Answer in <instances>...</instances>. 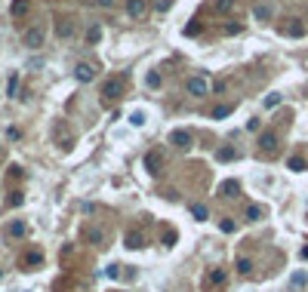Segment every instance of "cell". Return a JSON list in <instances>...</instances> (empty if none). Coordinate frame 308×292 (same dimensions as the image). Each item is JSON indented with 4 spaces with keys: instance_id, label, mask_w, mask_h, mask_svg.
<instances>
[{
    "instance_id": "d6a6232c",
    "label": "cell",
    "mask_w": 308,
    "mask_h": 292,
    "mask_svg": "<svg viewBox=\"0 0 308 292\" xmlns=\"http://www.w3.org/2000/svg\"><path fill=\"white\" fill-rule=\"evenodd\" d=\"M185 34H188V37H194V34H201V25H197V22H191V25L185 28Z\"/></svg>"
},
{
    "instance_id": "2e32d148",
    "label": "cell",
    "mask_w": 308,
    "mask_h": 292,
    "mask_svg": "<svg viewBox=\"0 0 308 292\" xmlns=\"http://www.w3.org/2000/svg\"><path fill=\"white\" fill-rule=\"evenodd\" d=\"M287 34H290V37H305V25H302L299 19H290V25H287Z\"/></svg>"
},
{
    "instance_id": "5bb4252c",
    "label": "cell",
    "mask_w": 308,
    "mask_h": 292,
    "mask_svg": "<svg viewBox=\"0 0 308 292\" xmlns=\"http://www.w3.org/2000/svg\"><path fill=\"white\" fill-rule=\"evenodd\" d=\"M3 234H6V237H25V222L15 218V222H9V225L3 228Z\"/></svg>"
},
{
    "instance_id": "30bf717a",
    "label": "cell",
    "mask_w": 308,
    "mask_h": 292,
    "mask_svg": "<svg viewBox=\"0 0 308 292\" xmlns=\"http://www.w3.org/2000/svg\"><path fill=\"white\" fill-rule=\"evenodd\" d=\"M28 12H31V0H12V3H9V15H12V19H25Z\"/></svg>"
},
{
    "instance_id": "44dd1931",
    "label": "cell",
    "mask_w": 308,
    "mask_h": 292,
    "mask_svg": "<svg viewBox=\"0 0 308 292\" xmlns=\"http://www.w3.org/2000/svg\"><path fill=\"white\" fill-rule=\"evenodd\" d=\"M290 283H293L296 289H305V286H308V274H305V271H296L293 277H290Z\"/></svg>"
},
{
    "instance_id": "3957f363",
    "label": "cell",
    "mask_w": 308,
    "mask_h": 292,
    "mask_svg": "<svg viewBox=\"0 0 308 292\" xmlns=\"http://www.w3.org/2000/svg\"><path fill=\"white\" fill-rule=\"evenodd\" d=\"M185 93H188V96H194V99L210 96V80H207V77H201V74L188 77V80H185Z\"/></svg>"
},
{
    "instance_id": "83f0119b",
    "label": "cell",
    "mask_w": 308,
    "mask_h": 292,
    "mask_svg": "<svg viewBox=\"0 0 308 292\" xmlns=\"http://www.w3.org/2000/svg\"><path fill=\"white\" fill-rule=\"evenodd\" d=\"M191 215L197 218V222H204V218H207V206H201V203H194V206H191Z\"/></svg>"
},
{
    "instance_id": "484cf974",
    "label": "cell",
    "mask_w": 308,
    "mask_h": 292,
    "mask_svg": "<svg viewBox=\"0 0 308 292\" xmlns=\"http://www.w3.org/2000/svg\"><path fill=\"white\" fill-rule=\"evenodd\" d=\"M234 9V0H216V12H222V15H228Z\"/></svg>"
},
{
    "instance_id": "f546056e",
    "label": "cell",
    "mask_w": 308,
    "mask_h": 292,
    "mask_svg": "<svg viewBox=\"0 0 308 292\" xmlns=\"http://www.w3.org/2000/svg\"><path fill=\"white\" fill-rule=\"evenodd\" d=\"M25 203V197L19 194V191H15V194H9V206H22Z\"/></svg>"
},
{
    "instance_id": "b9f144b4",
    "label": "cell",
    "mask_w": 308,
    "mask_h": 292,
    "mask_svg": "<svg viewBox=\"0 0 308 292\" xmlns=\"http://www.w3.org/2000/svg\"><path fill=\"white\" fill-rule=\"evenodd\" d=\"M0 160H3V148H0Z\"/></svg>"
},
{
    "instance_id": "277c9868",
    "label": "cell",
    "mask_w": 308,
    "mask_h": 292,
    "mask_svg": "<svg viewBox=\"0 0 308 292\" xmlns=\"http://www.w3.org/2000/svg\"><path fill=\"white\" fill-rule=\"evenodd\" d=\"M278 145H281V136H278L275 130L259 133V151H262V154H275V151H278Z\"/></svg>"
},
{
    "instance_id": "4fadbf2b",
    "label": "cell",
    "mask_w": 308,
    "mask_h": 292,
    "mask_svg": "<svg viewBox=\"0 0 308 292\" xmlns=\"http://www.w3.org/2000/svg\"><path fill=\"white\" fill-rule=\"evenodd\" d=\"M238 191H241V185L234 178H228V181H222V188H219V197H238Z\"/></svg>"
},
{
    "instance_id": "8fae6325",
    "label": "cell",
    "mask_w": 308,
    "mask_h": 292,
    "mask_svg": "<svg viewBox=\"0 0 308 292\" xmlns=\"http://www.w3.org/2000/svg\"><path fill=\"white\" fill-rule=\"evenodd\" d=\"M74 77H77L80 83H89V80H93V77H96V68H93V65H89V62H80V65L74 68Z\"/></svg>"
},
{
    "instance_id": "7a4b0ae2",
    "label": "cell",
    "mask_w": 308,
    "mask_h": 292,
    "mask_svg": "<svg viewBox=\"0 0 308 292\" xmlns=\"http://www.w3.org/2000/svg\"><path fill=\"white\" fill-rule=\"evenodd\" d=\"M228 283V271L225 268H213L204 274V292H216V289H222Z\"/></svg>"
},
{
    "instance_id": "9a60e30c",
    "label": "cell",
    "mask_w": 308,
    "mask_h": 292,
    "mask_svg": "<svg viewBox=\"0 0 308 292\" xmlns=\"http://www.w3.org/2000/svg\"><path fill=\"white\" fill-rule=\"evenodd\" d=\"M253 15H256L259 22H268L271 19V3H256L253 6Z\"/></svg>"
},
{
    "instance_id": "f35d334b",
    "label": "cell",
    "mask_w": 308,
    "mask_h": 292,
    "mask_svg": "<svg viewBox=\"0 0 308 292\" xmlns=\"http://www.w3.org/2000/svg\"><path fill=\"white\" fill-rule=\"evenodd\" d=\"M12 178H22V169H19V166H12V169H9V181H12Z\"/></svg>"
},
{
    "instance_id": "ffe728a7",
    "label": "cell",
    "mask_w": 308,
    "mask_h": 292,
    "mask_svg": "<svg viewBox=\"0 0 308 292\" xmlns=\"http://www.w3.org/2000/svg\"><path fill=\"white\" fill-rule=\"evenodd\" d=\"M99 40H102V28H99V25H89V28H86V43L96 46Z\"/></svg>"
},
{
    "instance_id": "e575fe53",
    "label": "cell",
    "mask_w": 308,
    "mask_h": 292,
    "mask_svg": "<svg viewBox=\"0 0 308 292\" xmlns=\"http://www.w3.org/2000/svg\"><path fill=\"white\" fill-rule=\"evenodd\" d=\"M225 86H228L225 80H216V83H213V93H225Z\"/></svg>"
},
{
    "instance_id": "f1b7e54d",
    "label": "cell",
    "mask_w": 308,
    "mask_h": 292,
    "mask_svg": "<svg viewBox=\"0 0 308 292\" xmlns=\"http://www.w3.org/2000/svg\"><path fill=\"white\" fill-rule=\"evenodd\" d=\"M130 123H133V126H145V111H133V114H130Z\"/></svg>"
},
{
    "instance_id": "836d02e7",
    "label": "cell",
    "mask_w": 308,
    "mask_h": 292,
    "mask_svg": "<svg viewBox=\"0 0 308 292\" xmlns=\"http://www.w3.org/2000/svg\"><path fill=\"white\" fill-rule=\"evenodd\" d=\"M265 105H268V108H275V105H281V96H278V93H271V96L265 99Z\"/></svg>"
},
{
    "instance_id": "8992f818",
    "label": "cell",
    "mask_w": 308,
    "mask_h": 292,
    "mask_svg": "<svg viewBox=\"0 0 308 292\" xmlns=\"http://www.w3.org/2000/svg\"><path fill=\"white\" fill-rule=\"evenodd\" d=\"M43 265V252L40 249H28L22 259H19V268L22 271H34V268H40Z\"/></svg>"
},
{
    "instance_id": "5b68a950",
    "label": "cell",
    "mask_w": 308,
    "mask_h": 292,
    "mask_svg": "<svg viewBox=\"0 0 308 292\" xmlns=\"http://www.w3.org/2000/svg\"><path fill=\"white\" fill-rule=\"evenodd\" d=\"M83 240L93 243V246H105V243H108V231L99 228V225H86V228H83Z\"/></svg>"
},
{
    "instance_id": "9c48e42d",
    "label": "cell",
    "mask_w": 308,
    "mask_h": 292,
    "mask_svg": "<svg viewBox=\"0 0 308 292\" xmlns=\"http://www.w3.org/2000/svg\"><path fill=\"white\" fill-rule=\"evenodd\" d=\"M170 142L176 145L179 151H188V148H191V133H188V130H173V133H170Z\"/></svg>"
},
{
    "instance_id": "1f68e13d",
    "label": "cell",
    "mask_w": 308,
    "mask_h": 292,
    "mask_svg": "<svg viewBox=\"0 0 308 292\" xmlns=\"http://www.w3.org/2000/svg\"><path fill=\"white\" fill-rule=\"evenodd\" d=\"M219 228H222L225 234H231V231H234V222H231V218H222V222H219Z\"/></svg>"
},
{
    "instance_id": "d6986e66",
    "label": "cell",
    "mask_w": 308,
    "mask_h": 292,
    "mask_svg": "<svg viewBox=\"0 0 308 292\" xmlns=\"http://www.w3.org/2000/svg\"><path fill=\"white\" fill-rule=\"evenodd\" d=\"M262 215H265V209H262V206H256V203H253V206H247V212H244V218H247V222H259Z\"/></svg>"
},
{
    "instance_id": "cb8c5ba5",
    "label": "cell",
    "mask_w": 308,
    "mask_h": 292,
    "mask_svg": "<svg viewBox=\"0 0 308 292\" xmlns=\"http://www.w3.org/2000/svg\"><path fill=\"white\" fill-rule=\"evenodd\" d=\"M238 274H241V277H250V274H253V262L250 259H238Z\"/></svg>"
},
{
    "instance_id": "ac0fdd59",
    "label": "cell",
    "mask_w": 308,
    "mask_h": 292,
    "mask_svg": "<svg viewBox=\"0 0 308 292\" xmlns=\"http://www.w3.org/2000/svg\"><path fill=\"white\" fill-rule=\"evenodd\" d=\"M216 160H219V163H231V160H238V151H234V148H219V151H216Z\"/></svg>"
},
{
    "instance_id": "8d00e7d4",
    "label": "cell",
    "mask_w": 308,
    "mask_h": 292,
    "mask_svg": "<svg viewBox=\"0 0 308 292\" xmlns=\"http://www.w3.org/2000/svg\"><path fill=\"white\" fill-rule=\"evenodd\" d=\"M160 83V77H157V71H151V74H148V86H157Z\"/></svg>"
},
{
    "instance_id": "74e56055",
    "label": "cell",
    "mask_w": 308,
    "mask_h": 292,
    "mask_svg": "<svg viewBox=\"0 0 308 292\" xmlns=\"http://www.w3.org/2000/svg\"><path fill=\"white\" fill-rule=\"evenodd\" d=\"M108 277H120V265H111V268H108Z\"/></svg>"
},
{
    "instance_id": "4316f807",
    "label": "cell",
    "mask_w": 308,
    "mask_h": 292,
    "mask_svg": "<svg viewBox=\"0 0 308 292\" xmlns=\"http://www.w3.org/2000/svg\"><path fill=\"white\" fill-rule=\"evenodd\" d=\"M145 166H148V172H157V166H160V157L151 151L148 157H145Z\"/></svg>"
},
{
    "instance_id": "603a6c76",
    "label": "cell",
    "mask_w": 308,
    "mask_h": 292,
    "mask_svg": "<svg viewBox=\"0 0 308 292\" xmlns=\"http://www.w3.org/2000/svg\"><path fill=\"white\" fill-rule=\"evenodd\" d=\"M287 166L293 169V172H305V169H308V163H305L302 157H290V160H287Z\"/></svg>"
},
{
    "instance_id": "60d3db41",
    "label": "cell",
    "mask_w": 308,
    "mask_h": 292,
    "mask_svg": "<svg viewBox=\"0 0 308 292\" xmlns=\"http://www.w3.org/2000/svg\"><path fill=\"white\" fill-rule=\"evenodd\" d=\"M299 255H302V259H308V246H302V252H299Z\"/></svg>"
},
{
    "instance_id": "d4e9b609",
    "label": "cell",
    "mask_w": 308,
    "mask_h": 292,
    "mask_svg": "<svg viewBox=\"0 0 308 292\" xmlns=\"http://www.w3.org/2000/svg\"><path fill=\"white\" fill-rule=\"evenodd\" d=\"M231 111H234L231 105H219V108H213V120H222V117H228Z\"/></svg>"
},
{
    "instance_id": "7402d4cb",
    "label": "cell",
    "mask_w": 308,
    "mask_h": 292,
    "mask_svg": "<svg viewBox=\"0 0 308 292\" xmlns=\"http://www.w3.org/2000/svg\"><path fill=\"white\" fill-rule=\"evenodd\" d=\"M6 96H9V99L19 96V74H15V71H12V77L6 80Z\"/></svg>"
},
{
    "instance_id": "ba28073f",
    "label": "cell",
    "mask_w": 308,
    "mask_h": 292,
    "mask_svg": "<svg viewBox=\"0 0 308 292\" xmlns=\"http://www.w3.org/2000/svg\"><path fill=\"white\" fill-rule=\"evenodd\" d=\"M22 40H25V46H28V49H40V46H43V28H37V25L28 28Z\"/></svg>"
},
{
    "instance_id": "52a82bcc",
    "label": "cell",
    "mask_w": 308,
    "mask_h": 292,
    "mask_svg": "<svg viewBox=\"0 0 308 292\" xmlns=\"http://www.w3.org/2000/svg\"><path fill=\"white\" fill-rule=\"evenodd\" d=\"M126 15L142 22L145 15H148V0H126Z\"/></svg>"
},
{
    "instance_id": "6da1fadb",
    "label": "cell",
    "mask_w": 308,
    "mask_h": 292,
    "mask_svg": "<svg viewBox=\"0 0 308 292\" xmlns=\"http://www.w3.org/2000/svg\"><path fill=\"white\" fill-rule=\"evenodd\" d=\"M123 89H126V74H117V77H111L105 86H102V102L105 105H111V102H117L120 96H123Z\"/></svg>"
},
{
    "instance_id": "d590c367",
    "label": "cell",
    "mask_w": 308,
    "mask_h": 292,
    "mask_svg": "<svg viewBox=\"0 0 308 292\" xmlns=\"http://www.w3.org/2000/svg\"><path fill=\"white\" fill-rule=\"evenodd\" d=\"M164 240H167V246H173V243H176V231H167V234H164Z\"/></svg>"
},
{
    "instance_id": "7c38bea8",
    "label": "cell",
    "mask_w": 308,
    "mask_h": 292,
    "mask_svg": "<svg viewBox=\"0 0 308 292\" xmlns=\"http://www.w3.org/2000/svg\"><path fill=\"white\" fill-rule=\"evenodd\" d=\"M145 246V234L142 231H130L126 234V249H142Z\"/></svg>"
},
{
    "instance_id": "4dcf8cb0",
    "label": "cell",
    "mask_w": 308,
    "mask_h": 292,
    "mask_svg": "<svg viewBox=\"0 0 308 292\" xmlns=\"http://www.w3.org/2000/svg\"><path fill=\"white\" fill-rule=\"evenodd\" d=\"M222 31H225V34H241V31H244V28H241V25H238V22H228V25H225V28H222Z\"/></svg>"
},
{
    "instance_id": "ab89813d",
    "label": "cell",
    "mask_w": 308,
    "mask_h": 292,
    "mask_svg": "<svg viewBox=\"0 0 308 292\" xmlns=\"http://www.w3.org/2000/svg\"><path fill=\"white\" fill-rule=\"evenodd\" d=\"M99 6H114V0H99Z\"/></svg>"
},
{
    "instance_id": "e0dca14e",
    "label": "cell",
    "mask_w": 308,
    "mask_h": 292,
    "mask_svg": "<svg viewBox=\"0 0 308 292\" xmlns=\"http://www.w3.org/2000/svg\"><path fill=\"white\" fill-rule=\"evenodd\" d=\"M56 34H59V37H71V34H74V25H71L68 19H59V25H56Z\"/></svg>"
}]
</instances>
